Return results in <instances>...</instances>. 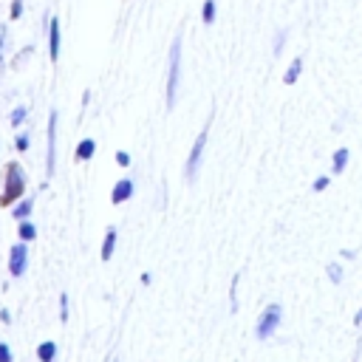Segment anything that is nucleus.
<instances>
[{
    "instance_id": "obj_1",
    "label": "nucleus",
    "mask_w": 362,
    "mask_h": 362,
    "mask_svg": "<svg viewBox=\"0 0 362 362\" xmlns=\"http://www.w3.org/2000/svg\"><path fill=\"white\" fill-rule=\"evenodd\" d=\"M178 82H181V37H175L173 45H170V59H167V107L175 105Z\"/></svg>"
},
{
    "instance_id": "obj_2",
    "label": "nucleus",
    "mask_w": 362,
    "mask_h": 362,
    "mask_svg": "<svg viewBox=\"0 0 362 362\" xmlns=\"http://www.w3.org/2000/svg\"><path fill=\"white\" fill-rule=\"evenodd\" d=\"M25 189V175H23V167L20 164H8L6 167V189L0 195V204L3 206H11V201H17Z\"/></svg>"
},
{
    "instance_id": "obj_3",
    "label": "nucleus",
    "mask_w": 362,
    "mask_h": 362,
    "mask_svg": "<svg viewBox=\"0 0 362 362\" xmlns=\"http://www.w3.org/2000/svg\"><path fill=\"white\" fill-rule=\"evenodd\" d=\"M206 136H209V124H204V130H201V136L195 139V144H192V150H189V158H187V181H195V175H198V167H201V156H204V147H206Z\"/></svg>"
},
{
    "instance_id": "obj_4",
    "label": "nucleus",
    "mask_w": 362,
    "mask_h": 362,
    "mask_svg": "<svg viewBox=\"0 0 362 362\" xmlns=\"http://www.w3.org/2000/svg\"><path fill=\"white\" fill-rule=\"evenodd\" d=\"M277 322H280V305H269V308L263 311L260 322H257V339L272 337V331L277 328Z\"/></svg>"
},
{
    "instance_id": "obj_5",
    "label": "nucleus",
    "mask_w": 362,
    "mask_h": 362,
    "mask_svg": "<svg viewBox=\"0 0 362 362\" xmlns=\"http://www.w3.org/2000/svg\"><path fill=\"white\" fill-rule=\"evenodd\" d=\"M25 260H28V249H25V243L11 246V255H8V272H11L14 277H20V274L25 272Z\"/></svg>"
},
{
    "instance_id": "obj_6",
    "label": "nucleus",
    "mask_w": 362,
    "mask_h": 362,
    "mask_svg": "<svg viewBox=\"0 0 362 362\" xmlns=\"http://www.w3.org/2000/svg\"><path fill=\"white\" fill-rule=\"evenodd\" d=\"M54 136H57V110H51V116H48V136H45V144H48V150H45V173L48 175L54 173Z\"/></svg>"
},
{
    "instance_id": "obj_7",
    "label": "nucleus",
    "mask_w": 362,
    "mask_h": 362,
    "mask_svg": "<svg viewBox=\"0 0 362 362\" xmlns=\"http://www.w3.org/2000/svg\"><path fill=\"white\" fill-rule=\"evenodd\" d=\"M48 54L54 62L59 59V17L48 20Z\"/></svg>"
},
{
    "instance_id": "obj_8",
    "label": "nucleus",
    "mask_w": 362,
    "mask_h": 362,
    "mask_svg": "<svg viewBox=\"0 0 362 362\" xmlns=\"http://www.w3.org/2000/svg\"><path fill=\"white\" fill-rule=\"evenodd\" d=\"M130 195H133V181H127V178H124V181H119V184L113 187L110 201H113V204H122V201H127Z\"/></svg>"
},
{
    "instance_id": "obj_9",
    "label": "nucleus",
    "mask_w": 362,
    "mask_h": 362,
    "mask_svg": "<svg viewBox=\"0 0 362 362\" xmlns=\"http://www.w3.org/2000/svg\"><path fill=\"white\" fill-rule=\"evenodd\" d=\"M300 71H303V57H297V59L288 65V71H286L283 82H286V85H294V82H297V76H300Z\"/></svg>"
},
{
    "instance_id": "obj_10",
    "label": "nucleus",
    "mask_w": 362,
    "mask_h": 362,
    "mask_svg": "<svg viewBox=\"0 0 362 362\" xmlns=\"http://www.w3.org/2000/svg\"><path fill=\"white\" fill-rule=\"evenodd\" d=\"M93 150H96L93 139H82V141H79V147H76V158H79V161H88V158L93 156Z\"/></svg>"
},
{
    "instance_id": "obj_11",
    "label": "nucleus",
    "mask_w": 362,
    "mask_h": 362,
    "mask_svg": "<svg viewBox=\"0 0 362 362\" xmlns=\"http://www.w3.org/2000/svg\"><path fill=\"white\" fill-rule=\"evenodd\" d=\"M113 246H116V229H107L105 243H102V260H107L113 255Z\"/></svg>"
},
{
    "instance_id": "obj_12",
    "label": "nucleus",
    "mask_w": 362,
    "mask_h": 362,
    "mask_svg": "<svg viewBox=\"0 0 362 362\" xmlns=\"http://www.w3.org/2000/svg\"><path fill=\"white\" fill-rule=\"evenodd\" d=\"M345 161H348V150L339 147V150L334 153V173H342V170H345Z\"/></svg>"
},
{
    "instance_id": "obj_13",
    "label": "nucleus",
    "mask_w": 362,
    "mask_h": 362,
    "mask_svg": "<svg viewBox=\"0 0 362 362\" xmlns=\"http://www.w3.org/2000/svg\"><path fill=\"white\" fill-rule=\"evenodd\" d=\"M54 354H57V345H54V342H42V345H40V359H42V362H51Z\"/></svg>"
},
{
    "instance_id": "obj_14",
    "label": "nucleus",
    "mask_w": 362,
    "mask_h": 362,
    "mask_svg": "<svg viewBox=\"0 0 362 362\" xmlns=\"http://www.w3.org/2000/svg\"><path fill=\"white\" fill-rule=\"evenodd\" d=\"M201 17H204L206 25L215 20V0H204V14H201Z\"/></svg>"
},
{
    "instance_id": "obj_15",
    "label": "nucleus",
    "mask_w": 362,
    "mask_h": 362,
    "mask_svg": "<svg viewBox=\"0 0 362 362\" xmlns=\"http://www.w3.org/2000/svg\"><path fill=\"white\" fill-rule=\"evenodd\" d=\"M34 235H37V229H34V223H28V221H23V223H20V238H23V240H31Z\"/></svg>"
},
{
    "instance_id": "obj_16",
    "label": "nucleus",
    "mask_w": 362,
    "mask_h": 362,
    "mask_svg": "<svg viewBox=\"0 0 362 362\" xmlns=\"http://www.w3.org/2000/svg\"><path fill=\"white\" fill-rule=\"evenodd\" d=\"M283 45H286V31H277V37H274V48H272V51H274V57L283 51Z\"/></svg>"
},
{
    "instance_id": "obj_17",
    "label": "nucleus",
    "mask_w": 362,
    "mask_h": 362,
    "mask_svg": "<svg viewBox=\"0 0 362 362\" xmlns=\"http://www.w3.org/2000/svg\"><path fill=\"white\" fill-rule=\"evenodd\" d=\"M23 119H25V107H14L11 110V124H20Z\"/></svg>"
},
{
    "instance_id": "obj_18",
    "label": "nucleus",
    "mask_w": 362,
    "mask_h": 362,
    "mask_svg": "<svg viewBox=\"0 0 362 362\" xmlns=\"http://www.w3.org/2000/svg\"><path fill=\"white\" fill-rule=\"evenodd\" d=\"M28 212H31V201H25V204H20V206L14 209V215H17V218H25Z\"/></svg>"
},
{
    "instance_id": "obj_19",
    "label": "nucleus",
    "mask_w": 362,
    "mask_h": 362,
    "mask_svg": "<svg viewBox=\"0 0 362 362\" xmlns=\"http://www.w3.org/2000/svg\"><path fill=\"white\" fill-rule=\"evenodd\" d=\"M8 14H11V20H17V17L23 14V0H14V3H11V11H8Z\"/></svg>"
},
{
    "instance_id": "obj_20",
    "label": "nucleus",
    "mask_w": 362,
    "mask_h": 362,
    "mask_svg": "<svg viewBox=\"0 0 362 362\" xmlns=\"http://www.w3.org/2000/svg\"><path fill=\"white\" fill-rule=\"evenodd\" d=\"M328 274H331V280H334V283H339V277H342V269L334 263V266H328Z\"/></svg>"
},
{
    "instance_id": "obj_21",
    "label": "nucleus",
    "mask_w": 362,
    "mask_h": 362,
    "mask_svg": "<svg viewBox=\"0 0 362 362\" xmlns=\"http://www.w3.org/2000/svg\"><path fill=\"white\" fill-rule=\"evenodd\" d=\"M0 362H11V351H8V345H3V342H0Z\"/></svg>"
},
{
    "instance_id": "obj_22",
    "label": "nucleus",
    "mask_w": 362,
    "mask_h": 362,
    "mask_svg": "<svg viewBox=\"0 0 362 362\" xmlns=\"http://www.w3.org/2000/svg\"><path fill=\"white\" fill-rule=\"evenodd\" d=\"M17 150H28V136H17Z\"/></svg>"
},
{
    "instance_id": "obj_23",
    "label": "nucleus",
    "mask_w": 362,
    "mask_h": 362,
    "mask_svg": "<svg viewBox=\"0 0 362 362\" xmlns=\"http://www.w3.org/2000/svg\"><path fill=\"white\" fill-rule=\"evenodd\" d=\"M328 187V175H320L317 181H314V189H325Z\"/></svg>"
},
{
    "instance_id": "obj_24",
    "label": "nucleus",
    "mask_w": 362,
    "mask_h": 362,
    "mask_svg": "<svg viewBox=\"0 0 362 362\" xmlns=\"http://www.w3.org/2000/svg\"><path fill=\"white\" fill-rule=\"evenodd\" d=\"M116 161H119L122 167H127V164H130V156H127V153H116Z\"/></svg>"
},
{
    "instance_id": "obj_25",
    "label": "nucleus",
    "mask_w": 362,
    "mask_h": 362,
    "mask_svg": "<svg viewBox=\"0 0 362 362\" xmlns=\"http://www.w3.org/2000/svg\"><path fill=\"white\" fill-rule=\"evenodd\" d=\"M3 42H6V25L0 23V59H3Z\"/></svg>"
},
{
    "instance_id": "obj_26",
    "label": "nucleus",
    "mask_w": 362,
    "mask_h": 362,
    "mask_svg": "<svg viewBox=\"0 0 362 362\" xmlns=\"http://www.w3.org/2000/svg\"><path fill=\"white\" fill-rule=\"evenodd\" d=\"M354 322H356V325H359V322H362V308H359V314H356V317H354Z\"/></svg>"
}]
</instances>
